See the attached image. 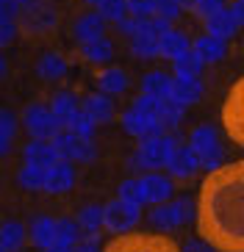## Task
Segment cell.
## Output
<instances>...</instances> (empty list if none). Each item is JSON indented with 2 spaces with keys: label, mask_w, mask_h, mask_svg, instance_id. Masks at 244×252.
<instances>
[{
  "label": "cell",
  "mask_w": 244,
  "mask_h": 252,
  "mask_svg": "<svg viewBox=\"0 0 244 252\" xmlns=\"http://www.w3.org/2000/svg\"><path fill=\"white\" fill-rule=\"evenodd\" d=\"M194 216L200 238L216 252H244V158L208 172Z\"/></svg>",
  "instance_id": "cell-1"
},
{
  "label": "cell",
  "mask_w": 244,
  "mask_h": 252,
  "mask_svg": "<svg viewBox=\"0 0 244 252\" xmlns=\"http://www.w3.org/2000/svg\"><path fill=\"white\" fill-rule=\"evenodd\" d=\"M177 150V141L172 136H164V133H153L147 139H141L139 150L131 156V169L133 172H155L167 166L172 158V153Z\"/></svg>",
  "instance_id": "cell-2"
},
{
  "label": "cell",
  "mask_w": 244,
  "mask_h": 252,
  "mask_svg": "<svg viewBox=\"0 0 244 252\" xmlns=\"http://www.w3.org/2000/svg\"><path fill=\"white\" fill-rule=\"evenodd\" d=\"M103 252H183L170 236L158 233H119L103 247Z\"/></svg>",
  "instance_id": "cell-3"
},
{
  "label": "cell",
  "mask_w": 244,
  "mask_h": 252,
  "mask_svg": "<svg viewBox=\"0 0 244 252\" xmlns=\"http://www.w3.org/2000/svg\"><path fill=\"white\" fill-rule=\"evenodd\" d=\"M222 125H225L228 139L244 150V75L228 89V94H225V103H222Z\"/></svg>",
  "instance_id": "cell-4"
},
{
  "label": "cell",
  "mask_w": 244,
  "mask_h": 252,
  "mask_svg": "<svg viewBox=\"0 0 244 252\" xmlns=\"http://www.w3.org/2000/svg\"><path fill=\"white\" fill-rule=\"evenodd\" d=\"M197 211V202H192L189 197H180V200H167L161 205H155L150 211V222H153L155 230H161V233H170V230L180 227L192 219V214Z\"/></svg>",
  "instance_id": "cell-5"
},
{
  "label": "cell",
  "mask_w": 244,
  "mask_h": 252,
  "mask_svg": "<svg viewBox=\"0 0 244 252\" xmlns=\"http://www.w3.org/2000/svg\"><path fill=\"white\" fill-rule=\"evenodd\" d=\"M189 147L194 150V156H197L200 166L203 169H216L222 163V147H219V136L211 125H200L192 130L189 136Z\"/></svg>",
  "instance_id": "cell-6"
},
{
  "label": "cell",
  "mask_w": 244,
  "mask_h": 252,
  "mask_svg": "<svg viewBox=\"0 0 244 252\" xmlns=\"http://www.w3.org/2000/svg\"><path fill=\"white\" fill-rule=\"evenodd\" d=\"M139 219H141V205L128 202L122 197H117V200H111L103 205V227L111 230V233H117V236L133 230L139 224Z\"/></svg>",
  "instance_id": "cell-7"
},
{
  "label": "cell",
  "mask_w": 244,
  "mask_h": 252,
  "mask_svg": "<svg viewBox=\"0 0 244 252\" xmlns=\"http://www.w3.org/2000/svg\"><path fill=\"white\" fill-rule=\"evenodd\" d=\"M22 125H25V130H28L34 139H44V141H50L53 136L61 130L53 108L50 105H42V103H34L22 111Z\"/></svg>",
  "instance_id": "cell-8"
},
{
  "label": "cell",
  "mask_w": 244,
  "mask_h": 252,
  "mask_svg": "<svg viewBox=\"0 0 244 252\" xmlns=\"http://www.w3.org/2000/svg\"><path fill=\"white\" fill-rule=\"evenodd\" d=\"M53 150L59 153V158H64V161H78V163H86L95 158V144H92V139H86V136H78L72 133V130H59V133L50 139Z\"/></svg>",
  "instance_id": "cell-9"
},
{
  "label": "cell",
  "mask_w": 244,
  "mask_h": 252,
  "mask_svg": "<svg viewBox=\"0 0 244 252\" xmlns=\"http://www.w3.org/2000/svg\"><path fill=\"white\" fill-rule=\"evenodd\" d=\"M56 23H59L56 6H50L47 0H42L31 8H22L20 17H17V25H20L22 33H47V31L56 28Z\"/></svg>",
  "instance_id": "cell-10"
},
{
  "label": "cell",
  "mask_w": 244,
  "mask_h": 252,
  "mask_svg": "<svg viewBox=\"0 0 244 252\" xmlns=\"http://www.w3.org/2000/svg\"><path fill=\"white\" fill-rule=\"evenodd\" d=\"M141 183V200L150 202V205H161V202L172 200V191H175V183H172V175H161V172H147L144 178H139Z\"/></svg>",
  "instance_id": "cell-11"
},
{
  "label": "cell",
  "mask_w": 244,
  "mask_h": 252,
  "mask_svg": "<svg viewBox=\"0 0 244 252\" xmlns=\"http://www.w3.org/2000/svg\"><path fill=\"white\" fill-rule=\"evenodd\" d=\"M122 127H125V133L136 136V139H147L153 133H161V119L153 117V114H144L139 108H131V111L122 114Z\"/></svg>",
  "instance_id": "cell-12"
},
{
  "label": "cell",
  "mask_w": 244,
  "mask_h": 252,
  "mask_svg": "<svg viewBox=\"0 0 244 252\" xmlns=\"http://www.w3.org/2000/svg\"><path fill=\"white\" fill-rule=\"evenodd\" d=\"M75 183V169L70 166V161H56L50 169L44 172V191L47 194H67Z\"/></svg>",
  "instance_id": "cell-13"
},
{
  "label": "cell",
  "mask_w": 244,
  "mask_h": 252,
  "mask_svg": "<svg viewBox=\"0 0 244 252\" xmlns=\"http://www.w3.org/2000/svg\"><path fill=\"white\" fill-rule=\"evenodd\" d=\"M167 169H170L172 178L189 180V178H194V172L200 169V161H197L192 147H177L175 153H172L170 163H167Z\"/></svg>",
  "instance_id": "cell-14"
},
{
  "label": "cell",
  "mask_w": 244,
  "mask_h": 252,
  "mask_svg": "<svg viewBox=\"0 0 244 252\" xmlns=\"http://www.w3.org/2000/svg\"><path fill=\"white\" fill-rule=\"evenodd\" d=\"M158 47H161V36L153 31V25H150V20H147L144 28L131 36V50H133L136 59H155V56H158Z\"/></svg>",
  "instance_id": "cell-15"
},
{
  "label": "cell",
  "mask_w": 244,
  "mask_h": 252,
  "mask_svg": "<svg viewBox=\"0 0 244 252\" xmlns=\"http://www.w3.org/2000/svg\"><path fill=\"white\" fill-rule=\"evenodd\" d=\"M22 158H25V163H34V166H39V169H50L56 161H61L59 153L53 150V144L44 141V139L31 141L28 147L22 150Z\"/></svg>",
  "instance_id": "cell-16"
},
{
  "label": "cell",
  "mask_w": 244,
  "mask_h": 252,
  "mask_svg": "<svg viewBox=\"0 0 244 252\" xmlns=\"http://www.w3.org/2000/svg\"><path fill=\"white\" fill-rule=\"evenodd\" d=\"M105 36V20L100 17V11H89V14L78 17L75 23V39L86 45V42H95V39Z\"/></svg>",
  "instance_id": "cell-17"
},
{
  "label": "cell",
  "mask_w": 244,
  "mask_h": 252,
  "mask_svg": "<svg viewBox=\"0 0 244 252\" xmlns=\"http://www.w3.org/2000/svg\"><path fill=\"white\" fill-rule=\"evenodd\" d=\"M192 50L197 53L206 64H216V61L225 59V53H228V42L219 39V36H211V33H203L200 39H194Z\"/></svg>",
  "instance_id": "cell-18"
},
{
  "label": "cell",
  "mask_w": 244,
  "mask_h": 252,
  "mask_svg": "<svg viewBox=\"0 0 244 252\" xmlns=\"http://www.w3.org/2000/svg\"><path fill=\"white\" fill-rule=\"evenodd\" d=\"M28 238L39 250L56 247V219H50V216H36L28 227Z\"/></svg>",
  "instance_id": "cell-19"
},
{
  "label": "cell",
  "mask_w": 244,
  "mask_h": 252,
  "mask_svg": "<svg viewBox=\"0 0 244 252\" xmlns=\"http://www.w3.org/2000/svg\"><path fill=\"white\" fill-rule=\"evenodd\" d=\"M83 111L95 119L97 125H105V122H111V119H114V103L108 100V94L95 92V94L83 97Z\"/></svg>",
  "instance_id": "cell-20"
},
{
  "label": "cell",
  "mask_w": 244,
  "mask_h": 252,
  "mask_svg": "<svg viewBox=\"0 0 244 252\" xmlns=\"http://www.w3.org/2000/svg\"><path fill=\"white\" fill-rule=\"evenodd\" d=\"M50 108H53V114H56V119H59L61 130H67L70 122H72V117L78 114V97H75L72 92H56L53 100H50Z\"/></svg>",
  "instance_id": "cell-21"
},
{
  "label": "cell",
  "mask_w": 244,
  "mask_h": 252,
  "mask_svg": "<svg viewBox=\"0 0 244 252\" xmlns=\"http://www.w3.org/2000/svg\"><path fill=\"white\" fill-rule=\"evenodd\" d=\"M203 67H206V61L200 59L194 50H186L180 59L172 61V72H175L177 81H194V78H200Z\"/></svg>",
  "instance_id": "cell-22"
},
{
  "label": "cell",
  "mask_w": 244,
  "mask_h": 252,
  "mask_svg": "<svg viewBox=\"0 0 244 252\" xmlns=\"http://www.w3.org/2000/svg\"><path fill=\"white\" fill-rule=\"evenodd\" d=\"M97 89L103 92V94H122V92L128 89V75L125 69L119 67H105L100 69V75H97Z\"/></svg>",
  "instance_id": "cell-23"
},
{
  "label": "cell",
  "mask_w": 244,
  "mask_h": 252,
  "mask_svg": "<svg viewBox=\"0 0 244 252\" xmlns=\"http://www.w3.org/2000/svg\"><path fill=\"white\" fill-rule=\"evenodd\" d=\"M36 75L42 81H61L67 75V59L61 53H44L36 61Z\"/></svg>",
  "instance_id": "cell-24"
},
{
  "label": "cell",
  "mask_w": 244,
  "mask_h": 252,
  "mask_svg": "<svg viewBox=\"0 0 244 252\" xmlns=\"http://www.w3.org/2000/svg\"><path fill=\"white\" fill-rule=\"evenodd\" d=\"M236 31H239V25H236V20H233V14H230L228 8H222L219 14H214V17L206 20V33L219 36V39H225V42L236 36Z\"/></svg>",
  "instance_id": "cell-25"
},
{
  "label": "cell",
  "mask_w": 244,
  "mask_h": 252,
  "mask_svg": "<svg viewBox=\"0 0 244 252\" xmlns=\"http://www.w3.org/2000/svg\"><path fill=\"white\" fill-rule=\"evenodd\" d=\"M186 50H192V45H189V39L180 33V31H167L161 36V47H158V56L167 61H175L180 59Z\"/></svg>",
  "instance_id": "cell-26"
},
{
  "label": "cell",
  "mask_w": 244,
  "mask_h": 252,
  "mask_svg": "<svg viewBox=\"0 0 244 252\" xmlns=\"http://www.w3.org/2000/svg\"><path fill=\"white\" fill-rule=\"evenodd\" d=\"M170 97H172V100H177L183 108H186V105H194L200 97H203V83H200V78H194V81H177V78H175Z\"/></svg>",
  "instance_id": "cell-27"
},
{
  "label": "cell",
  "mask_w": 244,
  "mask_h": 252,
  "mask_svg": "<svg viewBox=\"0 0 244 252\" xmlns=\"http://www.w3.org/2000/svg\"><path fill=\"white\" fill-rule=\"evenodd\" d=\"M81 56L89 61V64H108L114 59V45L111 39H95V42H86L81 45Z\"/></svg>",
  "instance_id": "cell-28"
},
{
  "label": "cell",
  "mask_w": 244,
  "mask_h": 252,
  "mask_svg": "<svg viewBox=\"0 0 244 252\" xmlns=\"http://www.w3.org/2000/svg\"><path fill=\"white\" fill-rule=\"evenodd\" d=\"M172 83H175V78H170L167 72H147L144 78H141V92L164 100V97H170Z\"/></svg>",
  "instance_id": "cell-29"
},
{
  "label": "cell",
  "mask_w": 244,
  "mask_h": 252,
  "mask_svg": "<svg viewBox=\"0 0 244 252\" xmlns=\"http://www.w3.org/2000/svg\"><path fill=\"white\" fill-rule=\"evenodd\" d=\"M25 227L20 222H3L0 224V244L6 247V252H20L22 244H25Z\"/></svg>",
  "instance_id": "cell-30"
},
{
  "label": "cell",
  "mask_w": 244,
  "mask_h": 252,
  "mask_svg": "<svg viewBox=\"0 0 244 252\" xmlns=\"http://www.w3.org/2000/svg\"><path fill=\"white\" fill-rule=\"evenodd\" d=\"M44 172L47 169H39L34 163H22L17 172V183L25 191H44Z\"/></svg>",
  "instance_id": "cell-31"
},
{
  "label": "cell",
  "mask_w": 244,
  "mask_h": 252,
  "mask_svg": "<svg viewBox=\"0 0 244 252\" xmlns=\"http://www.w3.org/2000/svg\"><path fill=\"white\" fill-rule=\"evenodd\" d=\"M81 224L72 219H59L56 222V247H75L81 241Z\"/></svg>",
  "instance_id": "cell-32"
},
{
  "label": "cell",
  "mask_w": 244,
  "mask_h": 252,
  "mask_svg": "<svg viewBox=\"0 0 244 252\" xmlns=\"http://www.w3.org/2000/svg\"><path fill=\"white\" fill-rule=\"evenodd\" d=\"M14 133H17V117L6 108H0V158L8 153Z\"/></svg>",
  "instance_id": "cell-33"
},
{
  "label": "cell",
  "mask_w": 244,
  "mask_h": 252,
  "mask_svg": "<svg viewBox=\"0 0 244 252\" xmlns=\"http://www.w3.org/2000/svg\"><path fill=\"white\" fill-rule=\"evenodd\" d=\"M78 224H81V230H86V233H97V230L103 227V208L100 205H86L78 211Z\"/></svg>",
  "instance_id": "cell-34"
},
{
  "label": "cell",
  "mask_w": 244,
  "mask_h": 252,
  "mask_svg": "<svg viewBox=\"0 0 244 252\" xmlns=\"http://www.w3.org/2000/svg\"><path fill=\"white\" fill-rule=\"evenodd\" d=\"M100 17H103L105 23H119V20H125L131 11H128V0H103L100 6H97Z\"/></svg>",
  "instance_id": "cell-35"
},
{
  "label": "cell",
  "mask_w": 244,
  "mask_h": 252,
  "mask_svg": "<svg viewBox=\"0 0 244 252\" xmlns=\"http://www.w3.org/2000/svg\"><path fill=\"white\" fill-rule=\"evenodd\" d=\"M180 117H183V105L177 103V100H172V97H164L161 108H158V119H161V125L164 127H175L177 122H180Z\"/></svg>",
  "instance_id": "cell-36"
},
{
  "label": "cell",
  "mask_w": 244,
  "mask_h": 252,
  "mask_svg": "<svg viewBox=\"0 0 244 252\" xmlns=\"http://www.w3.org/2000/svg\"><path fill=\"white\" fill-rule=\"evenodd\" d=\"M95 127H97V122L81 108V111L72 117V122H70V127H67V130H72V133H78V136H86V139H92Z\"/></svg>",
  "instance_id": "cell-37"
},
{
  "label": "cell",
  "mask_w": 244,
  "mask_h": 252,
  "mask_svg": "<svg viewBox=\"0 0 244 252\" xmlns=\"http://www.w3.org/2000/svg\"><path fill=\"white\" fill-rule=\"evenodd\" d=\"M117 197H122V200H128V202H136V205H144V200H141V183L139 180H133V178H128V180L119 183Z\"/></svg>",
  "instance_id": "cell-38"
},
{
  "label": "cell",
  "mask_w": 244,
  "mask_h": 252,
  "mask_svg": "<svg viewBox=\"0 0 244 252\" xmlns=\"http://www.w3.org/2000/svg\"><path fill=\"white\" fill-rule=\"evenodd\" d=\"M180 3L177 0H155V17H161V20H170L175 23L177 17H180Z\"/></svg>",
  "instance_id": "cell-39"
},
{
  "label": "cell",
  "mask_w": 244,
  "mask_h": 252,
  "mask_svg": "<svg viewBox=\"0 0 244 252\" xmlns=\"http://www.w3.org/2000/svg\"><path fill=\"white\" fill-rule=\"evenodd\" d=\"M222 8H225V0H197V6H194L192 11H194V17H200V20L206 23L208 17L219 14Z\"/></svg>",
  "instance_id": "cell-40"
},
{
  "label": "cell",
  "mask_w": 244,
  "mask_h": 252,
  "mask_svg": "<svg viewBox=\"0 0 244 252\" xmlns=\"http://www.w3.org/2000/svg\"><path fill=\"white\" fill-rule=\"evenodd\" d=\"M133 108H139V111H144V114H153V117H158L161 97H153V94H144V92H141V94L133 100Z\"/></svg>",
  "instance_id": "cell-41"
},
{
  "label": "cell",
  "mask_w": 244,
  "mask_h": 252,
  "mask_svg": "<svg viewBox=\"0 0 244 252\" xmlns=\"http://www.w3.org/2000/svg\"><path fill=\"white\" fill-rule=\"evenodd\" d=\"M128 11L133 17L150 20V17H155V0H128Z\"/></svg>",
  "instance_id": "cell-42"
},
{
  "label": "cell",
  "mask_w": 244,
  "mask_h": 252,
  "mask_svg": "<svg viewBox=\"0 0 244 252\" xmlns=\"http://www.w3.org/2000/svg\"><path fill=\"white\" fill-rule=\"evenodd\" d=\"M17 31H20L17 20H6V17H0V47L11 45V42L17 39Z\"/></svg>",
  "instance_id": "cell-43"
},
{
  "label": "cell",
  "mask_w": 244,
  "mask_h": 252,
  "mask_svg": "<svg viewBox=\"0 0 244 252\" xmlns=\"http://www.w3.org/2000/svg\"><path fill=\"white\" fill-rule=\"evenodd\" d=\"M72 252H100V236L97 233H83L81 241L72 247Z\"/></svg>",
  "instance_id": "cell-44"
},
{
  "label": "cell",
  "mask_w": 244,
  "mask_h": 252,
  "mask_svg": "<svg viewBox=\"0 0 244 252\" xmlns=\"http://www.w3.org/2000/svg\"><path fill=\"white\" fill-rule=\"evenodd\" d=\"M22 11V6L17 0H0V17H6V20H17Z\"/></svg>",
  "instance_id": "cell-45"
},
{
  "label": "cell",
  "mask_w": 244,
  "mask_h": 252,
  "mask_svg": "<svg viewBox=\"0 0 244 252\" xmlns=\"http://www.w3.org/2000/svg\"><path fill=\"white\" fill-rule=\"evenodd\" d=\"M230 14H233V20H236L239 28H244V0H230Z\"/></svg>",
  "instance_id": "cell-46"
},
{
  "label": "cell",
  "mask_w": 244,
  "mask_h": 252,
  "mask_svg": "<svg viewBox=\"0 0 244 252\" xmlns=\"http://www.w3.org/2000/svg\"><path fill=\"white\" fill-rule=\"evenodd\" d=\"M183 252H216V250L208 244V241H203V238H200V241H189V244L183 247Z\"/></svg>",
  "instance_id": "cell-47"
},
{
  "label": "cell",
  "mask_w": 244,
  "mask_h": 252,
  "mask_svg": "<svg viewBox=\"0 0 244 252\" xmlns=\"http://www.w3.org/2000/svg\"><path fill=\"white\" fill-rule=\"evenodd\" d=\"M177 3H180V8H189V11L197 6V0H177Z\"/></svg>",
  "instance_id": "cell-48"
},
{
  "label": "cell",
  "mask_w": 244,
  "mask_h": 252,
  "mask_svg": "<svg viewBox=\"0 0 244 252\" xmlns=\"http://www.w3.org/2000/svg\"><path fill=\"white\" fill-rule=\"evenodd\" d=\"M22 8H31V6H36V3H42V0H17Z\"/></svg>",
  "instance_id": "cell-49"
},
{
  "label": "cell",
  "mask_w": 244,
  "mask_h": 252,
  "mask_svg": "<svg viewBox=\"0 0 244 252\" xmlns=\"http://www.w3.org/2000/svg\"><path fill=\"white\" fill-rule=\"evenodd\" d=\"M44 252H72V247H50V250H44Z\"/></svg>",
  "instance_id": "cell-50"
},
{
  "label": "cell",
  "mask_w": 244,
  "mask_h": 252,
  "mask_svg": "<svg viewBox=\"0 0 244 252\" xmlns=\"http://www.w3.org/2000/svg\"><path fill=\"white\" fill-rule=\"evenodd\" d=\"M3 72H6V59L0 56V78H3Z\"/></svg>",
  "instance_id": "cell-51"
},
{
  "label": "cell",
  "mask_w": 244,
  "mask_h": 252,
  "mask_svg": "<svg viewBox=\"0 0 244 252\" xmlns=\"http://www.w3.org/2000/svg\"><path fill=\"white\" fill-rule=\"evenodd\" d=\"M83 3H86V6H95V8H97L100 3H103V0H83Z\"/></svg>",
  "instance_id": "cell-52"
},
{
  "label": "cell",
  "mask_w": 244,
  "mask_h": 252,
  "mask_svg": "<svg viewBox=\"0 0 244 252\" xmlns=\"http://www.w3.org/2000/svg\"><path fill=\"white\" fill-rule=\"evenodd\" d=\"M0 252H6V247H3V244H0Z\"/></svg>",
  "instance_id": "cell-53"
}]
</instances>
